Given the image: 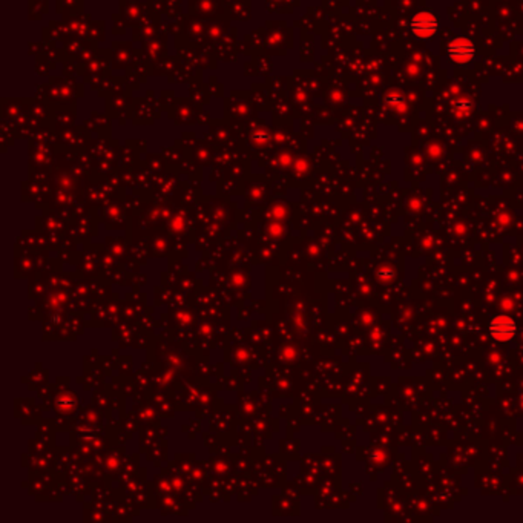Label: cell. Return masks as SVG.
I'll return each mask as SVG.
<instances>
[{
  "label": "cell",
  "instance_id": "6da1fadb",
  "mask_svg": "<svg viewBox=\"0 0 523 523\" xmlns=\"http://www.w3.org/2000/svg\"><path fill=\"white\" fill-rule=\"evenodd\" d=\"M441 26V22L438 16L431 11H420L414 14V17L410 22V31L411 34L419 40H428L438 34Z\"/></svg>",
  "mask_w": 523,
  "mask_h": 523
},
{
  "label": "cell",
  "instance_id": "7a4b0ae2",
  "mask_svg": "<svg viewBox=\"0 0 523 523\" xmlns=\"http://www.w3.org/2000/svg\"><path fill=\"white\" fill-rule=\"evenodd\" d=\"M488 333L497 342H509L517 336V324L509 315H497L489 321Z\"/></svg>",
  "mask_w": 523,
  "mask_h": 523
},
{
  "label": "cell",
  "instance_id": "3957f363",
  "mask_svg": "<svg viewBox=\"0 0 523 523\" xmlns=\"http://www.w3.org/2000/svg\"><path fill=\"white\" fill-rule=\"evenodd\" d=\"M447 54L453 63L464 66V65H468L474 58L476 46L473 40H470L468 37H464V36L454 37L447 46Z\"/></svg>",
  "mask_w": 523,
  "mask_h": 523
},
{
  "label": "cell",
  "instance_id": "277c9868",
  "mask_svg": "<svg viewBox=\"0 0 523 523\" xmlns=\"http://www.w3.org/2000/svg\"><path fill=\"white\" fill-rule=\"evenodd\" d=\"M384 103L396 114H405L408 111V103L405 97L397 91H390L388 94L384 96Z\"/></svg>",
  "mask_w": 523,
  "mask_h": 523
},
{
  "label": "cell",
  "instance_id": "5b68a950",
  "mask_svg": "<svg viewBox=\"0 0 523 523\" xmlns=\"http://www.w3.org/2000/svg\"><path fill=\"white\" fill-rule=\"evenodd\" d=\"M451 108H453V112L457 117H468L471 114L473 103H471V100L468 97H465L462 94H457L451 100Z\"/></svg>",
  "mask_w": 523,
  "mask_h": 523
},
{
  "label": "cell",
  "instance_id": "8992f818",
  "mask_svg": "<svg viewBox=\"0 0 523 523\" xmlns=\"http://www.w3.org/2000/svg\"><path fill=\"white\" fill-rule=\"evenodd\" d=\"M426 153L429 158H439L442 155V147L439 144H429L426 149Z\"/></svg>",
  "mask_w": 523,
  "mask_h": 523
},
{
  "label": "cell",
  "instance_id": "52a82bcc",
  "mask_svg": "<svg viewBox=\"0 0 523 523\" xmlns=\"http://www.w3.org/2000/svg\"><path fill=\"white\" fill-rule=\"evenodd\" d=\"M269 233H270L273 238H280V236H283V233H284V227H283V224H280V223L273 224V226L269 229Z\"/></svg>",
  "mask_w": 523,
  "mask_h": 523
},
{
  "label": "cell",
  "instance_id": "ba28073f",
  "mask_svg": "<svg viewBox=\"0 0 523 523\" xmlns=\"http://www.w3.org/2000/svg\"><path fill=\"white\" fill-rule=\"evenodd\" d=\"M295 356H296V352H295V348H292V347H286V348L281 352V358H283L284 361H292Z\"/></svg>",
  "mask_w": 523,
  "mask_h": 523
},
{
  "label": "cell",
  "instance_id": "9c48e42d",
  "mask_svg": "<svg viewBox=\"0 0 523 523\" xmlns=\"http://www.w3.org/2000/svg\"><path fill=\"white\" fill-rule=\"evenodd\" d=\"M379 276H381V280H391L394 276V272L391 269H382L379 272Z\"/></svg>",
  "mask_w": 523,
  "mask_h": 523
},
{
  "label": "cell",
  "instance_id": "30bf717a",
  "mask_svg": "<svg viewBox=\"0 0 523 523\" xmlns=\"http://www.w3.org/2000/svg\"><path fill=\"white\" fill-rule=\"evenodd\" d=\"M407 71H408V74L410 75H416L417 72H419V65L416 63V61H410V63H408V68H407Z\"/></svg>",
  "mask_w": 523,
  "mask_h": 523
},
{
  "label": "cell",
  "instance_id": "8fae6325",
  "mask_svg": "<svg viewBox=\"0 0 523 523\" xmlns=\"http://www.w3.org/2000/svg\"><path fill=\"white\" fill-rule=\"evenodd\" d=\"M244 283H245V280H244V276H242V275H235L233 278H232V284H233V286H236V287H241Z\"/></svg>",
  "mask_w": 523,
  "mask_h": 523
},
{
  "label": "cell",
  "instance_id": "7c38bea8",
  "mask_svg": "<svg viewBox=\"0 0 523 523\" xmlns=\"http://www.w3.org/2000/svg\"><path fill=\"white\" fill-rule=\"evenodd\" d=\"M181 227H183L181 220H180V218H178V220H175V221H173V229H175V230H181Z\"/></svg>",
  "mask_w": 523,
  "mask_h": 523
}]
</instances>
